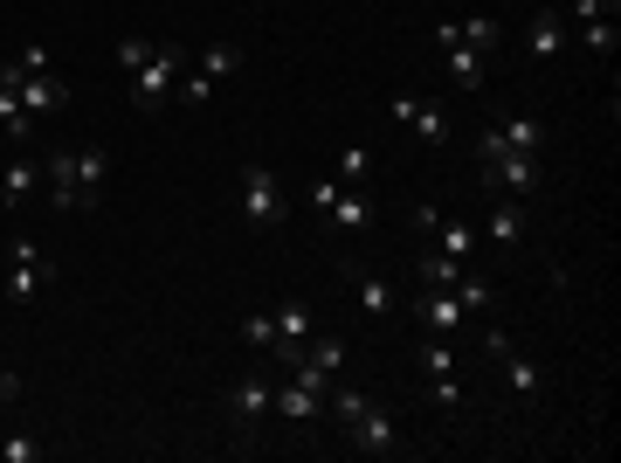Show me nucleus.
I'll return each mask as SVG.
<instances>
[{
    "label": "nucleus",
    "mask_w": 621,
    "mask_h": 463,
    "mask_svg": "<svg viewBox=\"0 0 621 463\" xmlns=\"http://www.w3.org/2000/svg\"><path fill=\"white\" fill-rule=\"evenodd\" d=\"M103 173H111V160H103L97 146H84V152H48V160H42V180H48V194H56V208H97Z\"/></svg>",
    "instance_id": "nucleus-1"
},
{
    "label": "nucleus",
    "mask_w": 621,
    "mask_h": 463,
    "mask_svg": "<svg viewBox=\"0 0 621 463\" xmlns=\"http://www.w3.org/2000/svg\"><path fill=\"white\" fill-rule=\"evenodd\" d=\"M291 374H297L291 388H270V408L283 422H318L325 395H331V374H318V367H291Z\"/></svg>",
    "instance_id": "nucleus-2"
},
{
    "label": "nucleus",
    "mask_w": 621,
    "mask_h": 463,
    "mask_svg": "<svg viewBox=\"0 0 621 463\" xmlns=\"http://www.w3.org/2000/svg\"><path fill=\"white\" fill-rule=\"evenodd\" d=\"M187 69V49L179 42H152V56H145V69L132 76V90H139V105L145 111H160L166 105V90H173V76Z\"/></svg>",
    "instance_id": "nucleus-3"
},
{
    "label": "nucleus",
    "mask_w": 621,
    "mask_h": 463,
    "mask_svg": "<svg viewBox=\"0 0 621 463\" xmlns=\"http://www.w3.org/2000/svg\"><path fill=\"white\" fill-rule=\"evenodd\" d=\"M483 187L490 194H532L538 187V152H483Z\"/></svg>",
    "instance_id": "nucleus-4"
},
{
    "label": "nucleus",
    "mask_w": 621,
    "mask_h": 463,
    "mask_svg": "<svg viewBox=\"0 0 621 463\" xmlns=\"http://www.w3.org/2000/svg\"><path fill=\"white\" fill-rule=\"evenodd\" d=\"M242 222H249V228L283 222V187H276L270 166H242Z\"/></svg>",
    "instance_id": "nucleus-5"
},
{
    "label": "nucleus",
    "mask_w": 621,
    "mask_h": 463,
    "mask_svg": "<svg viewBox=\"0 0 621 463\" xmlns=\"http://www.w3.org/2000/svg\"><path fill=\"white\" fill-rule=\"evenodd\" d=\"M483 353H490V359H504V380H511V395H518V401H538V388H546L538 359H525V353L504 340V332H483Z\"/></svg>",
    "instance_id": "nucleus-6"
},
{
    "label": "nucleus",
    "mask_w": 621,
    "mask_h": 463,
    "mask_svg": "<svg viewBox=\"0 0 621 463\" xmlns=\"http://www.w3.org/2000/svg\"><path fill=\"white\" fill-rule=\"evenodd\" d=\"M386 118H401L422 146H443V139H449V111L435 105V97H394V105H386Z\"/></svg>",
    "instance_id": "nucleus-7"
},
{
    "label": "nucleus",
    "mask_w": 621,
    "mask_h": 463,
    "mask_svg": "<svg viewBox=\"0 0 621 463\" xmlns=\"http://www.w3.org/2000/svg\"><path fill=\"white\" fill-rule=\"evenodd\" d=\"M538 139H546V118H532V111H518V118H504V125H483V139H477V152H538Z\"/></svg>",
    "instance_id": "nucleus-8"
},
{
    "label": "nucleus",
    "mask_w": 621,
    "mask_h": 463,
    "mask_svg": "<svg viewBox=\"0 0 621 463\" xmlns=\"http://www.w3.org/2000/svg\"><path fill=\"white\" fill-rule=\"evenodd\" d=\"M310 332H318V312H310L304 298H291V304H276V353L291 359H304V346H310Z\"/></svg>",
    "instance_id": "nucleus-9"
},
{
    "label": "nucleus",
    "mask_w": 621,
    "mask_h": 463,
    "mask_svg": "<svg viewBox=\"0 0 621 463\" xmlns=\"http://www.w3.org/2000/svg\"><path fill=\"white\" fill-rule=\"evenodd\" d=\"M228 416H236L242 443H249V435H255V422L270 416V380H263V374H242L236 388H228Z\"/></svg>",
    "instance_id": "nucleus-10"
},
{
    "label": "nucleus",
    "mask_w": 621,
    "mask_h": 463,
    "mask_svg": "<svg viewBox=\"0 0 621 463\" xmlns=\"http://www.w3.org/2000/svg\"><path fill=\"white\" fill-rule=\"evenodd\" d=\"M42 284H48V270H42L35 243H14V249H8V298H14V304H35Z\"/></svg>",
    "instance_id": "nucleus-11"
},
{
    "label": "nucleus",
    "mask_w": 621,
    "mask_h": 463,
    "mask_svg": "<svg viewBox=\"0 0 621 463\" xmlns=\"http://www.w3.org/2000/svg\"><path fill=\"white\" fill-rule=\"evenodd\" d=\"M559 49H566V21L553 0H538V14L525 21V56H559Z\"/></svg>",
    "instance_id": "nucleus-12"
},
{
    "label": "nucleus",
    "mask_w": 621,
    "mask_h": 463,
    "mask_svg": "<svg viewBox=\"0 0 621 463\" xmlns=\"http://www.w3.org/2000/svg\"><path fill=\"white\" fill-rule=\"evenodd\" d=\"M422 325L449 340V332L470 325V312H462V298H456V291H428V284H422Z\"/></svg>",
    "instance_id": "nucleus-13"
},
{
    "label": "nucleus",
    "mask_w": 621,
    "mask_h": 463,
    "mask_svg": "<svg viewBox=\"0 0 621 463\" xmlns=\"http://www.w3.org/2000/svg\"><path fill=\"white\" fill-rule=\"evenodd\" d=\"M477 243H490V249H518V243H525V208H518V201H498Z\"/></svg>",
    "instance_id": "nucleus-14"
},
{
    "label": "nucleus",
    "mask_w": 621,
    "mask_h": 463,
    "mask_svg": "<svg viewBox=\"0 0 621 463\" xmlns=\"http://www.w3.org/2000/svg\"><path fill=\"white\" fill-rule=\"evenodd\" d=\"M14 97H21V105H29V118H35V111H56L63 97H69V84H63V76H48V69H42V76H29V69H21Z\"/></svg>",
    "instance_id": "nucleus-15"
},
{
    "label": "nucleus",
    "mask_w": 621,
    "mask_h": 463,
    "mask_svg": "<svg viewBox=\"0 0 621 463\" xmlns=\"http://www.w3.org/2000/svg\"><path fill=\"white\" fill-rule=\"evenodd\" d=\"M346 359H352V346L339 340V332H325V340L310 332V346H304V359H297V367H318V374H331V380H339V374H346Z\"/></svg>",
    "instance_id": "nucleus-16"
},
{
    "label": "nucleus",
    "mask_w": 621,
    "mask_h": 463,
    "mask_svg": "<svg viewBox=\"0 0 621 463\" xmlns=\"http://www.w3.org/2000/svg\"><path fill=\"white\" fill-rule=\"evenodd\" d=\"M352 443H359V450H367V456H380V450H394V416H386V408L373 401V408H367V416H359V422H352Z\"/></svg>",
    "instance_id": "nucleus-17"
},
{
    "label": "nucleus",
    "mask_w": 621,
    "mask_h": 463,
    "mask_svg": "<svg viewBox=\"0 0 621 463\" xmlns=\"http://www.w3.org/2000/svg\"><path fill=\"white\" fill-rule=\"evenodd\" d=\"M325 222L331 228H367L373 222V201L359 194V187H339V194H331V208H325Z\"/></svg>",
    "instance_id": "nucleus-18"
},
{
    "label": "nucleus",
    "mask_w": 621,
    "mask_h": 463,
    "mask_svg": "<svg viewBox=\"0 0 621 463\" xmlns=\"http://www.w3.org/2000/svg\"><path fill=\"white\" fill-rule=\"evenodd\" d=\"M194 69L207 76V84H228V76L242 69V49H236V42H207L200 56H194Z\"/></svg>",
    "instance_id": "nucleus-19"
},
{
    "label": "nucleus",
    "mask_w": 621,
    "mask_h": 463,
    "mask_svg": "<svg viewBox=\"0 0 621 463\" xmlns=\"http://www.w3.org/2000/svg\"><path fill=\"white\" fill-rule=\"evenodd\" d=\"M428 236H435V249H443V256H456V263H470V256H477V228L470 222H443V215H435Z\"/></svg>",
    "instance_id": "nucleus-20"
},
{
    "label": "nucleus",
    "mask_w": 621,
    "mask_h": 463,
    "mask_svg": "<svg viewBox=\"0 0 621 463\" xmlns=\"http://www.w3.org/2000/svg\"><path fill=\"white\" fill-rule=\"evenodd\" d=\"M352 291H359V312H367V319H386V312H394V284H386V277L352 270Z\"/></svg>",
    "instance_id": "nucleus-21"
},
{
    "label": "nucleus",
    "mask_w": 621,
    "mask_h": 463,
    "mask_svg": "<svg viewBox=\"0 0 621 463\" xmlns=\"http://www.w3.org/2000/svg\"><path fill=\"white\" fill-rule=\"evenodd\" d=\"M462 277H470V263H456V256H443V249H422V284L428 291H456Z\"/></svg>",
    "instance_id": "nucleus-22"
},
{
    "label": "nucleus",
    "mask_w": 621,
    "mask_h": 463,
    "mask_svg": "<svg viewBox=\"0 0 621 463\" xmlns=\"http://www.w3.org/2000/svg\"><path fill=\"white\" fill-rule=\"evenodd\" d=\"M35 187H42V160H14L8 173H0V201H8V208H21Z\"/></svg>",
    "instance_id": "nucleus-23"
},
{
    "label": "nucleus",
    "mask_w": 621,
    "mask_h": 463,
    "mask_svg": "<svg viewBox=\"0 0 621 463\" xmlns=\"http://www.w3.org/2000/svg\"><path fill=\"white\" fill-rule=\"evenodd\" d=\"M449 76H456V90H483V49L449 42Z\"/></svg>",
    "instance_id": "nucleus-24"
},
{
    "label": "nucleus",
    "mask_w": 621,
    "mask_h": 463,
    "mask_svg": "<svg viewBox=\"0 0 621 463\" xmlns=\"http://www.w3.org/2000/svg\"><path fill=\"white\" fill-rule=\"evenodd\" d=\"M325 408H331V416H339V422L352 429V422H359V416H367V408H373V395H367V388H346V380H331Z\"/></svg>",
    "instance_id": "nucleus-25"
},
{
    "label": "nucleus",
    "mask_w": 621,
    "mask_h": 463,
    "mask_svg": "<svg viewBox=\"0 0 621 463\" xmlns=\"http://www.w3.org/2000/svg\"><path fill=\"white\" fill-rule=\"evenodd\" d=\"M0 132H8V139H29V132H35V118H29V105H21V97H14L8 84H0Z\"/></svg>",
    "instance_id": "nucleus-26"
},
{
    "label": "nucleus",
    "mask_w": 621,
    "mask_h": 463,
    "mask_svg": "<svg viewBox=\"0 0 621 463\" xmlns=\"http://www.w3.org/2000/svg\"><path fill=\"white\" fill-rule=\"evenodd\" d=\"M456 42H470V49H498V14H470V21H456Z\"/></svg>",
    "instance_id": "nucleus-27"
},
{
    "label": "nucleus",
    "mask_w": 621,
    "mask_h": 463,
    "mask_svg": "<svg viewBox=\"0 0 621 463\" xmlns=\"http://www.w3.org/2000/svg\"><path fill=\"white\" fill-rule=\"evenodd\" d=\"M367 173H373V152H367V146H346V152H339V173H331V180H339V187H359Z\"/></svg>",
    "instance_id": "nucleus-28"
},
{
    "label": "nucleus",
    "mask_w": 621,
    "mask_h": 463,
    "mask_svg": "<svg viewBox=\"0 0 621 463\" xmlns=\"http://www.w3.org/2000/svg\"><path fill=\"white\" fill-rule=\"evenodd\" d=\"M422 374H428V380L456 374V346H449V340H428V346H422Z\"/></svg>",
    "instance_id": "nucleus-29"
},
{
    "label": "nucleus",
    "mask_w": 621,
    "mask_h": 463,
    "mask_svg": "<svg viewBox=\"0 0 621 463\" xmlns=\"http://www.w3.org/2000/svg\"><path fill=\"white\" fill-rule=\"evenodd\" d=\"M242 340H249L255 353H270V346H276V319H270V312H249V319H242Z\"/></svg>",
    "instance_id": "nucleus-30"
},
{
    "label": "nucleus",
    "mask_w": 621,
    "mask_h": 463,
    "mask_svg": "<svg viewBox=\"0 0 621 463\" xmlns=\"http://www.w3.org/2000/svg\"><path fill=\"white\" fill-rule=\"evenodd\" d=\"M580 42L593 49V56H614V42H621V35H614V21H580Z\"/></svg>",
    "instance_id": "nucleus-31"
},
{
    "label": "nucleus",
    "mask_w": 621,
    "mask_h": 463,
    "mask_svg": "<svg viewBox=\"0 0 621 463\" xmlns=\"http://www.w3.org/2000/svg\"><path fill=\"white\" fill-rule=\"evenodd\" d=\"M456 298H462V312H470V319H477V312H490V284H483L477 270H470V277H462V284H456Z\"/></svg>",
    "instance_id": "nucleus-32"
},
{
    "label": "nucleus",
    "mask_w": 621,
    "mask_h": 463,
    "mask_svg": "<svg viewBox=\"0 0 621 463\" xmlns=\"http://www.w3.org/2000/svg\"><path fill=\"white\" fill-rule=\"evenodd\" d=\"M145 56H152V42H145V35H124V42H118V69H124V76H139Z\"/></svg>",
    "instance_id": "nucleus-33"
},
{
    "label": "nucleus",
    "mask_w": 621,
    "mask_h": 463,
    "mask_svg": "<svg viewBox=\"0 0 621 463\" xmlns=\"http://www.w3.org/2000/svg\"><path fill=\"white\" fill-rule=\"evenodd\" d=\"M35 456H42L35 435H8V443H0V463H35Z\"/></svg>",
    "instance_id": "nucleus-34"
},
{
    "label": "nucleus",
    "mask_w": 621,
    "mask_h": 463,
    "mask_svg": "<svg viewBox=\"0 0 621 463\" xmlns=\"http://www.w3.org/2000/svg\"><path fill=\"white\" fill-rule=\"evenodd\" d=\"M179 97H187V105H207V97H215V84H207L200 69H187V84H179Z\"/></svg>",
    "instance_id": "nucleus-35"
},
{
    "label": "nucleus",
    "mask_w": 621,
    "mask_h": 463,
    "mask_svg": "<svg viewBox=\"0 0 621 463\" xmlns=\"http://www.w3.org/2000/svg\"><path fill=\"white\" fill-rule=\"evenodd\" d=\"M14 63L29 69V76H42V69H48V49H42V42H21V56H14Z\"/></svg>",
    "instance_id": "nucleus-36"
},
{
    "label": "nucleus",
    "mask_w": 621,
    "mask_h": 463,
    "mask_svg": "<svg viewBox=\"0 0 621 463\" xmlns=\"http://www.w3.org/2000/svg\"><path fill=\"white\" fill-rule=\"evenodd\" d=\"M435 401L456 408V401H462V380H456V374H443V380H435Z\"/></svg>",
    "instance_id": "nucleus-37"
},
{
    "label": "nucleus",
    "mask_w": 621,
    "mask_h": 463,
    "mask_svg": "<svg viewBox=\"0 0 621 463\" xmlns=\"http://www.w3.org/2000/svg\"><path fill=\"white\" fill-rule=\"evenodd\" d=\"M14 395H21V380H14V374H0V408H8Z\"/></svg>",
    "instance_id": "nucleus-38"
}]
</instances>
